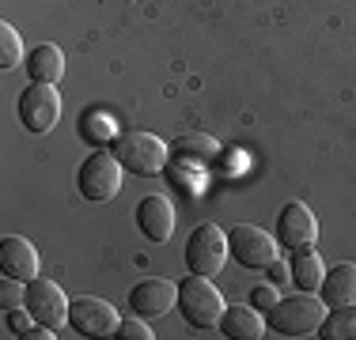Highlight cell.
Wrapping results in <instances>:
<instances>
[{
	"instance_id": "1",
	"label": "cell",
	"mask_w": 356,
	"mask_h": 340,
	"mask_svg": "<svg viewBox=\"0 0 356 340\" xmlns=\"http://www.w3.org/2000/svg\"><path fill=\"white\" fill-rule=\"evenodd\" d=\"M322 318H326V303L315 299V291H300V295H288V299H277L273 310H266L269 333H281V337L318 333Z\"/></svg>"
},
{
	"instance_id": "2",
	"label": "cell",
	"mask_w": 356,
	"mask_h": 340,
	"mask_svg": "<svg viewBox=\"0 0 356 340\" xmlns=\"http://www.w3.org/2000/svg\"><path fill=\"white\" fill-rule=\"evenodd\" d=\"M224 295L213 287V276H190L178 280V314L190 321L193 329H216L224 318Z\"/></svg>"
},
{
	"instance_id": "3",
	"label": "cell",
	"mask_w": 356,
	"mask_h": 340,
	"mask_svg": "<svg viewBox=\"0 0 356 340\" xmlns=\"http://www.w3.org/2000/svg\"><path fill=\"white\" fill-rule=\"evenodd\" d=\"M114 155L125 170L140 178H152V174H163L167 170V159H171V148L159 140L156 133H144V129H133V133H122L114 144Z\"/></svg>"
},
{
	"instance_id": "4",
	"label": "cell",
	"mask_w": 356,
	"mask_h": 340,
	"mask_svg": "<svg viewBox=\"0 0 356 340\" xmlns=\"http://www.w3.org/2000/svg\"><path fill=\"white\" fill-rule=\"evenodd\" d=\"M227 246H232V257L250 272H266L277 257H281L277 235H269L266 227H254V223H235L232 231H227Z\"/></svg>"
},
{
	"instance_id": "5",
	"label": "cell",
	"mask_w": 356,
	"mask_h": 340,
	"mask_svg": "<svg viewBox=\"0 0 356 340\" xmlns=\"http://www.w3.org/2000/svg\"><path fill=\"white\" fill-rule=\"evenodd\" d=\"M15 110H19V121L27 133H49L57 129V121H61V91H57V83H35L31 80L27 87H23L19 102H15Z\"/></svg>"
},
{
	"instance_id": "6",
	"label": "cell",
	"mask_w": 356,
	"mask_h": 340,
	"mask_svg": "<svg viewBox=\"0 0 356 340\" xmlns=\"http://www.w3.org/2000/svg\"><path fill=\"white\" fill-rule=\"evenodd\" d=\"M232 257V246H227V231L216 223H201L193 227L190 242H186V269L197 272V276H216L220 269Z\"/></svg>"
},
{
	"instance_id": "7",
	"label": "cell",
	"mask_w": 356,
	"mask_h": 340,
	"mask_svg": "<svg viewBox=\"0 0 356 340\" xmlns=\"http://www.w3.org/2000/svg\"><path fill=\"white\" fill-rule=\"evenodd\" d=\"M122 163H118V155H110V151L99 148L95 155H88L80 163V174H76V185H80V193L88 201L103 204V201H114L118 193H122Z\"/></svg>"
},
{
	"instance_id": "8",
	"label": "cell",
	"mask_w": 356,
	"mask_h": 340,
	"mask_svg": "<svg viewBox=\"0 0 356 340\" xmlns=\"http://www.w3.org/2000/svg\"><path fill=\"white\" fill-rule=\"evenodd\" d=\"M69 325L80 337H118L122 318H118L114 303L99 299V295H80L69 303Z\"/></svg>"
},
{
	"instance_id": "9",
	"label": "cell",
	"mask_w": 356,
	"mask_h": 340,
	"mask_svg": "<svg viewBox=\"0 0 356 340\" xmlns=\"http://www.w3.org/2000/svg\"><path fill=\"white\" fill-rule=\"evenodd\" d=\"M69 303H72L69 295H65L54 280H46V276H35L27 284V310L35 314L38 325H49L54 333L61 325H69Z\"/></svg>"
},
{
	"instance_id": "10",
	"label": "cell",
	"mask_w": 356,
	"mask_h": 340,
	"mask_svg": "<svg viewBox=\"0 0 356 340\" xmlns=\"http://www.w3.org/2000/svg\"><path fill=\"white\" fill-rule=\"evenodd\" d=\"M277 242L284 250H307L318 242V219L303 201H288L277 212Z\"/></svg>"
},
{
	"instance_id": "11",
	"label": "cell",
	"mask_w": 356,
	"mask_h": 340,
	"mask_svg": "<svg viewBox=\"0 0 356 340\" xmlns=\"http://www.w3.org/2000/svg\"><path fill=\"white\" fill-rule=\"evenodd\" d=\"M171 306H178V284L163 276H144L137 287L129 291V310L140 314V318H163Z\"/></svg>"
},
{
	"instance_id": "12",
	"label": "cell",
	"mask_w": 356,
	"mask_h": 340,
	"mask_svg": "<svg viewBox=\"0 0 356 340\" xmlns=\"http://www.w3.org/2000/svg\"><path fill=\"white\" fill-rule=\"evenodd\" d=\"M175 204L167 197H159V193H148L140 204H137V227L140 235L148 238V242H171L175 235Z\"/></svg>"
},
{
	"instance_id": "13",
	"label": "cell",
	"mask_w": 356,
	"mask_h": 340,
	"mask_svg": "<svg viewBox=\"0 0 356 340\" xmlns=\"http://www.w3.org/2000/svg\"><path fill=\"white\" fill-rule=\"evenodd\" d=\"M0 272L12 280H23V284H31L38 276V250L31 246V238L23 235L0 238Z\"/></svg>"
},
{
	"instance_id": "14",
	"label": "cell",
	"mask_w": 356,
	"mask_h": 340,
	"mask_svg": "<svg viewBox=\"0 0 356 340\" xmlns=\"http://www.w3.org/2000/svg\"><path fill=\"white\" fill-rule=\"evenodd\" d=\"M220 333L227 340H261L266 337V318H261L258 306H247V303H232L224 306V318H220Z\"/></svg>"
},
{
	"instance_id": "15",
	"label": "cell",
	"mask_w": 356,
	"mask_h": 340,
	"mask_svg": "<svg viewBox=\"0 0 356 340\" xmlns=\"http://www.w3.org/2000/svg\"><path fill=\"white\" fill-rule=\"evenodd\" d=\"M224 155V148H220V140H213V136L205 133H182L175 136L171 144V163H190V167H213L216 159Z\"/></svg>"
},
{
	"instance_id": "16",
	"label": "cell",
	"mask_w": 356,
	"mask_h": 340,
	"mask_svg": "<svg viewBox=\"0 0 356 340\" xmlns=\"http://www.w3.org/2000/svg\"><path fill=\"white\" fill-rule=\"evenodd\" d=\"M322 303L330 306H345V303H356V265L353 261H341V265L326 269V276H322Z\"/></svg>"
},
{
	"instance_id": "17",
	"label": "cell",
	"mask_w": 356,
	"mask_h": 340,
	"mask_svg": "<svg viewBox=\"0 0 356 340\" xmlns=\"http://www.w3.org/2000/svg\"><path fill=\"white\" fill-rule=\"evenodd\" d=\"M23 65H27V76L35 83H61V76H65V53L54 46V42L35 46Z\"/></svg>"
},
{
	"instance_id": "18",
	"label": "cell",
	"mask_w": 356,
	"mask_h": 340,
	"mask_svg": "<svg viewBox=\"0 0 356 340\" xmlns=\"http://www.w3.org/2000/svg\"><path fill=\"white\" fill-rule=\"evenodd\" d=\"M322 276H326V265H322V257L315 253V246L292 250V284L300 287V291H318Z\"/></svg>"
},
{
	"instance_id": "19",
	"label": "cell",
	"mask_w": 356,
	"mask_h": 340,
	"mask_svg": "<svg viewBox=\"0 0 356 340\" xmlns=\"http://www.w3.org/2000/svg\"><path fill=\"white\" fill-rule=\"evenodd\" d=\"M80 136L91 144V148H110V144H118V121L106 114V110H88V114H80Z\"/></svg>"
},
{
	"instance_id": "20",
	"label": "cell",
	"mask_w": 356,
	"mask_h": 340,
	"mask_svg": "<svg viewBox=\"0 0 356 340\" xmlns=\"http://www.w3.org/2000/svg\"><path fill=\"white\" fill-rule=\"evenodd\" d=\"M318 337L326 340H356V303L345 306H330V314L322 318Z\"/></svg>"
},
{
	"instance_id": "21",
	"label": "cell",
	"mask_w": 356,
	"mask_h": 340,
	"mask_svg": "<svg viewBox=\"0 0 356 340\" xmlns=\"http://www.w3.org/2000/svg\"><path fill=\"white\" fill-rule=\"evenodd\" d=\"M15 65H23V38L12 23H0V68L12 72Z\"/></svg>"
},
{
	"instance_id": "22",
	"label": "cell",
	"mask_w": 356,
	"mask_h": 340,
	"mask_svg": "<svg viewBox=\"0 0 356 340\" xmlns=\"http://www.w3.org/2000/svg\"><path fill=\"white\" fill-rule=\"evenodd\" d=\"M0 306H4V310H15V306H27V284H23V280L4 276V284H0Z\"/></svg>"
},
{
	"instance_id": "23",
	"label": "cell",
	"mask_w": 356,
	"mask_h": 340,
	"mask_svg": "<svg viewBox=\"0 0 356 340\" xmlns=\"http://www.w3.org/2000/svg\"><path fill=\"white\" fill-rule=\"evenodd\" d=\"M35 325V314L27 306H15V310H4V329L8 337H27V329Z\"/></svg>"
},
{
	"instance_id": "24",
	"label": "cell",
	"mask_w": 356,
	"mask_h": 340,
	"mask_svg": "<svg viewBox=\"0 0 356 340\" xmlns=\"http://www.w3.org/2000/svg\"><path fill=\"white\" fill-rule=\"evenodd\" d=\"M118 337H122V340H152L156 333H152L148 318L133 314V318H122V325H118Z\"/></svg>"
},
{
	"instance_id": "25",
	"label": "cell",
	"mask_w": 356,
	"mask_h": 340,
	"mask_svg": "<svg viewBox=\"0 0 356 340\" xmlns=\"http://www.w3.org/2000/svg\"><path fill=\"white\" fill-rule=\"evenodd\" d=\"M277 299H281V295H277L273 280H269V284H258V287L250 291V306H258L261 314H266V310H273V303H277Z\"/></svg>"
},
{
	"instance_id": "26",
	"label": "cell",
	"mask_w": 356,
	"mask_h": 340,
	"mask_svg": "<svg viewBox=\"0 0 356 340\" xmlns=\"http://www.w3.org/2000/svg\"><path fill=\"white\" fill-rule=\"evenodd\" d=\"M269 280H273V284H284V280H292V265H284V261L277 257L273 265H269Z\"/></svg>"
}]
</instances>
